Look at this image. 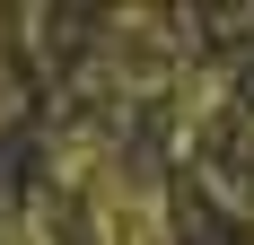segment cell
Listing matches in <instances>:
<instances>
[{"label":"cell","instance_id":"cell-1","mask_svg":"<svg viewBox=\"0 0 254 245\" xmlns=\"http://www.w3.org/2000/svg\"><path fill=\"white\" fill-rule=\"evenodd\" d=\"M97 237L105 245H176V219H167V193H158L149 167H114L97 175Z\"/></svg>","mask_w":254,"mask_h":245}]
</instances>
